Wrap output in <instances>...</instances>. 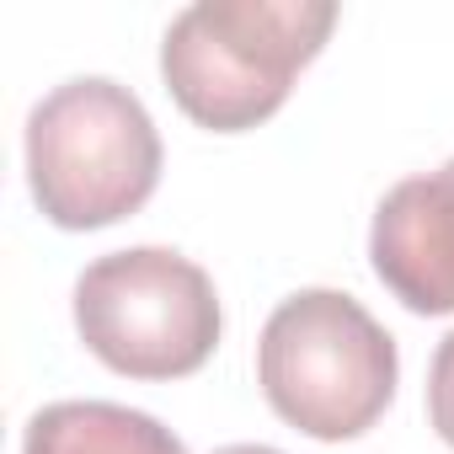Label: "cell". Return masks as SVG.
<instances>
[{
    "instance_id": "cell-1",
    "label": "cell",
    "mask_w": 454,
    "mask_h": 454,
    "mask_svg": "<svg viewBox=\"0 0 454 454\" xmlns=\"http://www.w3.org/2000/svg\"><path fill=\"white\" fill-rule=\"evenodd\" d=\"M332 22V0H192L160 43L166 91L214 134L257 129L289 102L294 75L321 54Z\"/></svg>"
},
{
    "instance_id": "cell-2",
    "label": "cell",
    "mask_w": 454,
    "mask_h": 454,
    "mask_svg": "<svg viewBox=\"0 0 454 454\" xmlns=\"http://www.w3.org/2000/svg\"><path fill=\"white\" fill-rule=\"evenodd\" d=\"M395 337L342 289L289 294L257 342V380L268 406L310 438L369 433L395 395Z\"/></svg>"
},
{
    "instance_id": "cell-3",
    "label": "cell",
    "mask_w": 454,
    "mask_h": 454,
    "mask_svg": "<svg viewBox=\"0 0 454 454\" xmlns=\"http://www.w3.org/2000/svg\"><path fill=\"white\" fill-rule=\"evenodd\" d=\"M27 182L59 231L118 224L160 182L155 118L129 86L75 75L27 118Z\"/></svg>"
},
{
    "instance_id": "cell-4",
    "label": "cell",
    "mask_w": 454,
    "mask_h": 454,
    "mask_svg": "<svg viewBox=\"0 0 454 454\" xmlns=\"http://www.w3.org/2000/svg\"><path fill=\"white\" fill-rule=\"evenodd\" d=\"M81 342L129 380H182L219 342V294L171 247L97 257L75 284Z\"/></svg>"
},
{
    "instance_id": "cell-5",
    "label": "cell",
    "mask_w": 454,
    "mask_h": 454,
    "mask_svg": "<svg viewBox=\"0 0 454 454\" xmlns=\"http://www.w3.org/2000/svg\"><path fill=\"white\" fill-rule=\"evenodd\" d=\"M369 262L380 284L417 316L454 310V176H406L395 182L369 231Z\"/></svg>"
},
{
    "instance_id": "cell-6",
    "label": "cell",
    "mask_w": 454,
    "mask_h": 454,
    "mask_svg": "<svg viewBox=\"0 0 454 454\" xmlns=\"http://www.w3.org/2000/svg\"><path fill=\"white\" fill-rule=\"evenodd\" d=\"M22 454H187L171 427L118 401H54L27 422Z\"/></svg>"
},
{
    "instance_id": "cell-7",
    "label": "cell",
    "mask_w": 454,
    "mask_h": 454,
    "mask_svg": "<svg viewBox=\"0 0 454 454\" xmlns=\"http://www.w3.org/2000/svg\"><path fill=\"white\" fill-rule=\"evenodd\" d=\"M427 417H433L438 438L454 449V332L438 342L433 369H427Z\"/></svg>"
},
{
    "instance_id": "cell-8",
    "label": "cell",
    "mask_w": 454,
    "mask_h": 454,
    "mask_svg": "<svg viewBox=\"0 0 454 454\" xmlns=\"http://www.w3.org/2000/svg\"><path fill=\"white\" fill-rule=\"evenodd\" d=\"M214 454H284V449H268V443H224Z\"/></svg>"
},
{
    "instance_id": "cell-9",
    "label": "cell",
    "mask_w": 454,
    "mask_h": 454,
    "mask_svg": "<svg viewBox=\"0 0 454 454\" xmlns=\"http://www.w3.org/2000/svg\"><path fill=\"white\" fill-rule=\"evenodd\" d=\"M443 171H449V176H454V160H449V166H443Z\"/></svg>"
}]
</instances>
